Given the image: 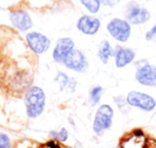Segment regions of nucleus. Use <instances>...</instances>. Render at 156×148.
I'll use <instances>...</instances> for the list:
<instances>
[{
	"label": "nucleus",
	"mask_w": 156,
	"mask_h": 148,
	"mask_svg": "<svg viewBox=\"0 0 156 148\" xmlns=\"http://www.w3.org/2000/svg\"><path fill=\"white\" fill-rule=\"evenodd\" d=\"M85 8L91 13H98L100 10L101 1L100 0H80Z\"/></svg>",
	"instance_id": "a211bd4d"
},
{
	"label": "nucleus",
	"mask_w": 156,
	"mask_h": 148,
	"mask_svg": "<svg viewBox=\"0 0 156 148\" xmlns=\"http://www.w3.org/2000/svg\"><path fill=\"white\" fill-rule=\"evenodd\" d=\"M62 63L67 69L79 73L86 72L89 68V62L86 55L80 50H75V48L65 57Z\"/></svg>",
	"instance_id": "39448f33"
},
{
	"label": "nucleus",
	"mask_w": 156,
	"mask_h": 148,
	"mask_svg": "<svg viewBox=\"0 0 156 148\" xmlns=\"http://www.w3.org/2000/svg\"><path fill=\"white\" fill-rule=\"evenodd\" d=\"M103 92H104V88L102 86L96 85L92 87V89L90 90V101H91L92 105H98L100 103Z\"/></svg>",
	"instance_id": "dca6fc26"
},
{
	"label": "nucleus",
	"mask_w": 156,
	"mask_h": 148,
	"mask_svg": "<svg viewBox=\"0 0 156 148\" xmlns=\"http://www.w3.org/2000/svg\"><path fill=\"white\" fill-rule=\"evenodd\" d=\"M26 41L28 46L37 55L46 53L50 47V40L41 32H29L26 35Z\"/></svg>",
	"instance_id": "423d86ee"
},
{
	"label": "nucleus",
	"mask_w": 156,
	"mask_h": 148,
	"mask_svg": "<svg viewBox=\"0 0 156 148\" xmlns=\"http://www.w3.org/2000/svg\"><path fill=\"white\" fill-rule=\"evenodd\" d=\"M113 100H115V104L118 105V107H119L120 109H124L126 106H128L127 102H126V99L122 98L121 96H120V97H115V98L113 99Z\"/></svg>",
	"instance_id": "aec40b11"
},
{
	"label": "nucleus",
	"mask_w": 156,
	"mask_h": 148,
	"mask_svg": "<svg viewBox=\"0 0 156 148\" xmlns=\"http://www.w3.org/2000/svg\"><path fill=\"white\" fill-rule=\"evenodd\" d=\"M126 20L129 24L133 25H141L147 23L151 17V14L144 8H141L136 2H130L127 6L125 12Z\"/></svg>",
	"instance_id": "6e6552de"
},
{
	"label": "nucleus",
	"mask_w": 156,
	"mask_h": 148,
	"mask_svg": "<svg viewBox=\"0 0 156 148\" xmlns=\"http://www.w3.org/2000/svg\"><path fill=\"white\" fill-rule=\"evenodd\" d=\"M147 137L141 129H135L124 135L120 141L121 148H145Z\"/></svg>",
	"instance_id": "1a4fd4ad"
},
{
	"label": "nucleus",
	"mask_w": 156,
	"mask_h": 148,
	"mask_svg": "<svg viewBox=\"0 0 156 148\" xmlns=\"http://www.w3.org/2000/svg\"><path fill=\"white\" fill-rule=\"evenodd\" d=\"M75 43L71 38H61L57 41L52 50V58L56 62H63L64 58L74 50Z\"/></svg>",
	"instance_id": "9d476101"
},
{
	"label": "nucleus",
	"mask_w": 156,
	"mask_h": 148,
	"mask_svg": "<svg viewBox=\"0 0 156 148\" xmlns=\"http://www.w3.org/2000/svg\"><path fill=\"white\" fill-rule=\"evenodd\" d=\"M101 3H103L104 6H107V7H113L115 5H117L120 0H100Z\"/></svg>",
	"instance_id": "4be33fe9"
},
{
	"label": "nucleus",
	"mask_w": 156,
	"mask_h": 148,
	"mask_svg": "<svg viewBox=\"0 0 156 148\" xmlns=\"http://www.w3.org/2000/svg\"><path fill=\"white\" fill-rule=\"evenodd\" d=\"M155 35H156V23H155V25L153 26V28L145 33V40H147V41H151V40L153 39Z\"/></svg>",
	"instance_id": "412c9836"
},
{
	"label": "nucleus",
	"mask_w": 156,
	"mask_h": 148,
	"mask_svg": "<svg viewBox=\"0 0 156 148\" xmlns=\"http://www.w3.org/2000/svg\"><path fill=\"white\" fill-rule=\"evenodd\" d=\"M0 148H12V141L5 132H0Z\"/></svg>",
	"instance_id": "6ab92c4d"
},
{
	"label": "nucleus",
	"mask_w": 156,
	"mask_h": 148,
	"mask_svg": "<svg viewBox=\"0 0 156 148\" xmlns=\"http://www.w3.org/2000/svg\"><path fill=\"white\" fill-rule=\"evenodd\" d=\"M10 20L16 29L20 31H28L32 27V20L29 14L22 10L13 11L10 14Z\"/></svg>",
	"instance_id": "f8f14e48"
},
{
	"label": "nucleus",
	"mask_w": 156,
	"mask_h": 148,
	"mask_svg": "<svg viewBox=\"0 0 156 148\" xmlns=\"http://www.w3.org/2000/svg\"><path fill=\"white\" fill-rule=\"evenodd\" d=\"M127 105L143 112H153L156 109V100L150 94L142 91H129L126 96Z\"/></svg>",
	"instance_id": "7ed1b4c3"
},
{
	"label": "nucleus",
	"mask_w": 156,
	"mask_h": 148,
	"mask_svg": "<svg viewBox=\"0 0 156 148\" xmlns=\"http://www.w3.org/2000/svg\"><path fill=\"white\" fill-rule=\"evenodd\" d=\"M136 54L133 50L124 46H117L115 50V63L117 68H124L134 61Z\"/></svg>",
	"instance_id": "ddd939ff"
},
{
	"label": "nucleus",
	"mask_w": 156,
	"mask_h": 148,
	"mask_svg": "<svg viewBox=\"0 0 156 148\" xmlns=\"http://www.w3.org/2000/svg\"><path fill=\"white\" fill-rule=\"evenodd\" d=\"M55 81L59 84V87L60 90H67V91H74L76 89V86H77V82L73 77H69V75H66L63 72H59L57 74Z\"/></svg>",
	"instance_id": "4468645a"
},
{
	"label": "nucleus",
	"mask_w": 156,
	"mask_h": 148,
	"mask_svg": "<svg viewBox=\"0 0 156 148\" xmlns=\"http://www.w3.org/2000/svg\"><path fill=\"white\" fill-rule=\"evenodd\" d=\"M109 35L118 42H126L130 37L132 28L127 20L121 18H113L107 24Z\"/></svg>",
	"instance_id": "20e7f679"
},
{
	"label": "nucleus",
	"mask_w": 156,
	"mask_h": 148,
	"mask_svg": "<svg viewBox=\"0 0 156 148\" xmlns=\"http://www.w3.org/2000/svg\"><path fill=\"white\" fill-rule=\"evenodd\" d=\"M98 56L104 65H106V63L108 62L110 57L115 56V50H113V47L111 46L110 42L107 41V40H104V41L101 42L100 46H98Z\"/></svg>",
	"instance_id": "2eb2a0df"
},
{
	"label": "nucleus",
	"mask_w": 156,
	"mask_h": 148,
	"mask_svg": "<svg viewBox=\"0 0 156 148\" xmlns=\"http://www.w3.org/2000/svg\"><path fill=\"white\" fill-rule=\"evenodd\" d=\"M101 22L93 16L83 15L77 22V29L86 35H93L100 30Z\"/></svg>",
	"instance_id": "9b49d317"
},
{
	"label": "nucleus",
	"mask_w": 156,
	"mask_h": 148,
	"mask_svg": "<svg viewBox=\"0 0 156 148\" xmlns=\"http://www.w3.org/2000/svg\"><path fill=\"white\" fill-rule=\"evenodd\" d=\"M115 111L109 104H102L98 107L93 118L92 130L98 136H103L112 127Z\"/></svg>",
	"instance_id": "f03ea898"
},
{
	"label": "nucleus",
	"mask_w": 156,
	"mask_h": 148,
	"mask_svg": "<svg viewBox=\"0 0 156 148\" xmlns=\"http://www.w3.org/2000/svg\"><path fill=\"white\" fill-rule=\"evenodd\" d=\"M145 148H156V139H147Z\"/></svg>",
	"instance_id": "5701e85b"
},
{
	"label": "nucleus",
	"mask_w": 156,
	"mask_h": 148,
	"mask_svg": "<svg viewBox=\"0 0 156 148\" xmlns=\"http://www.w3.org/2000/svg\"><path fill=\"white\" fill-rule=\"evenodd\" d=\"M135 77L140 85L156 87V65L144 62L137 69Z\"/></svg>",
	"instance_id": "0eeeda50"
},
{
	"label": "nucleus",
	"mask_w": 156,
	"mask_h": 148,
	"mask_svg": "<svg viewBox=\"0 0 156 148\" xmlns=\"http://www.w3.org/2000/svg\"><path fill=\"white\" fill-rule=\"evenodd\" d=\"M24 101L26 106V114L31 119L40 117L45 111L46 94L39 86L29 87L25 94Z\"/></svg>",
	"instance_id": "f257e3e1"
},
{
	"label": "nucleus",
	"mask_w": 156,
	"mask_h": 148,
	"mask_svg": "<svg viewBox=\"0 0 156 148\" xmlns=\"http://www.w3.org/2000/svg\"><path fill=\"white\" fill-rule=\"evenodd\" d=\"M49 134H50V136L52 137L54 141L60 142V143H65V142L69 139V131L65 128H61V129H59L58 131H51Z\"/></svg>",
	"instance_id": "f3484780"
}]
</instances>
